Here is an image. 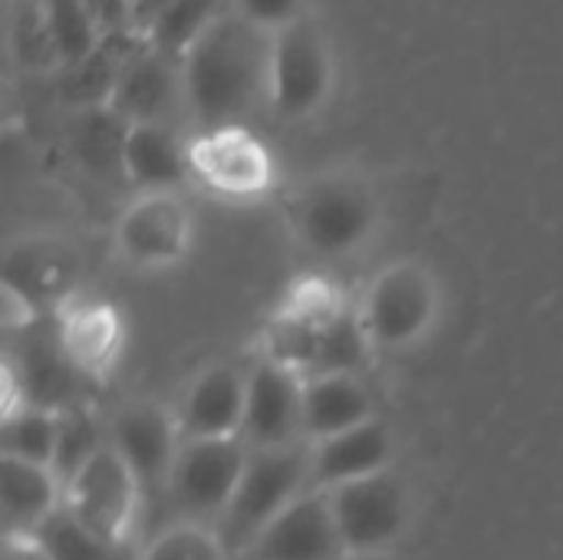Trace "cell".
Listing matches in <instances>:
<instances>
[{"label":"cell","instance_id":"1","mask_svg":"<svg viewBox=\"0 0 563 560\" xmlns=\"http://www.w3.org/2000/svg\"><path fill=\"white\" fill-rule=\"evenodd\" d=\"M271 36L241 20L234 10L221 17L185 56V116L201 129L244 125L267 102Z\"/></svg>","mask_w":563,"mask_h":560},{"label":"cell","instance_id":"2","mask_svg":"<svg viewBox=\"0 0 563 560\" xmlns=\"http://www.w3.org/2000/svg\"><path fill=\"white\" fill-rule=\"evenodd\" d=\"M287 218L297 244L317 261H350L369 251L383 231L386 205L376 182L356 165H330L307 175Z\"/></svg>","mask_w":563,"mask_h":560},{"label":"cell","instance_id":"3","mask_svg":"<svg viewBox=\"0 0 563 560\" xmlns=\"http://www.w3.org/2000/svg\"><path fill=\"white\" fill-rule=\"evenodd\" d=\"M439 274L419 257L379 267L356 297L360 323L376 353H409L422 347L442 320Z\"/></svg>","mask_w":563,"mask_h":560},{"label":"cell","instance_id":"4","mask_svg":"<svg viewBox=\"0 0 563 560\" xmlns=\"http://www.w3.org/2000/svg\"><path fill=\"white\" fill-rule=\"evenodd\" d=\"M336 89V53L323 23L310 13L271 33L267 106L284 122H303L327 109Z\"/></svg>","mask_w":563,"mask_h":560},{"label":"cell","instance_id":"5","mask_svg":"<svg viewBox=\"0 0 563 560\" xmlns=\"http://www.w3.org/2000/svg\"><path fill=\"white\" fill-rule=\"evenodd\" d=\"M327 498L333 508V521H336L346 560L389 554L393 548L406 541L419 512L416 488L399 469L333 488L327 492Z\"/></svg>","mask_w":563,"mask_h":560},{"label":"cell","instance_id":"6","mask_svg":"<svg viewBox=\"0 0 563 560\" xmlns=\"http://www.w3.org/2000/svg\"><path fill=\"white\" fill-rule=\"evenodd\" d=\"M191 185L231 205H254L277 188V158L271 145L244 125H218L191 132L188 142Z\"/></svg>","mask_w":563,"mask_h":560},{"label":"cell","instance_id":"7","mask_svg":"<svg viewBox=\"0 0 563 560\" xmlns=\"http://www.w3.org/2000/svg\"><path fill=\"white\" fill-rule=\"evenodd\" d=\"M310 488V442L290 449H251L238 495L218 525L228 548L247 551V545Z\"/></svg>","mask_w":563,"mask_h":560},{"label":"cell","instance_id":"8","mask_svg":"<svg viewBox=\"0 0 563 560\" xmlns=\"http://www.w3.org/2000/svg\"><path fill=\"white\" fill-rule=\"evenodd\" d=\"M115 257L129 271H172L195 248V211L185 191L135 195L112 228Z\"/></svg>","mask_w":563,"mask_h":560},{"label":"cell","instance_id":"9","mask_svg":"<svg viewBox=\"0 0 563 560\" xmlns=\"http://www.w3.org/2000/svg\"><path fill=\"white\" fill-rule=\"evenodd\" d=\"M145 498V488L109 442L63 485V505L109 548L132 538Z\"/></svg>","mask_w":563,"mask_h":560},{"label":"cell","instance_id":"10","mask_svg":"<svg viewBox=\"0 0 563 560\" xmlns=\"http://www.w3.org/2000/svg\"><path fill=\"white\" fill-rule=\"evenodd\" d=\"M251 449L244 439H185L165 498L178 518L221 525L244 479Z\"/></svg>","mask_w":563,"mask_h":560},{"label":"cell","instance_id":"11","mask_svg":"<svg viewBox=\"0 0 563 560\" xmlns=\"http://www.w3.org/2000/svg\"><path fill=\"white\" fill-rule=\"evenodd\" d=\"M109 446L122 455V462L132 469L145 495H165L175 462L181 455L185 436L178 426V413L168 406H158L152 399H139L122 406L109 426Z\"/></svg>","mask_w":563,"mask_h":560},{"label":"cell","instance_id":"12","mask_svg":"<svg viewBox=\"0 0 563 560\" xmlns=\"http://www.w3.org/2000/svg\"><path fill=\"white\" fill-rule=\"evenodd\" d=\"M56 347L73 376L109 383L125 353V320L109 300L76 290L56 307Z\"/></svg>","mask_w":563,"mask_h":560},{"label":"cell","instance_id":"13","mask_svg":"<svg viewBox=\"0 0 563 560\" xmlns=\"http://www.w3.org/2000/svg\"><path fill=\"white\" fill-rule=\"evenodd\" d=\"M106 106L129 125L135 122H175L185 112L181 59L158 53L142 36L129 46Z\"/></svg>","mask_w":563,"mask_h":560},{"label":"cell","instance_id":"14","mask_svg":"<svg viewBox=\"0 0 563 560\" xmlns=\"http://www.w3.org/2000/svg\"><path fill=\"white\" fill-rule=\"evenodd\" d=\"M241 439L247 449L307 446L303 429V376L257 356L247 366V409Z\"/></svg>","mask_w":563,"mask_h":560},{"label":"cell","instance_id":"15","mask_svg":"<svg viewBox=\"0 0 563 560\" xmlns=\"http://www.w3.org/2000/svg\"><path fill=\"white\" fill-rule=\"evenodd\" d=\"M399 439L386 419H369L340 436L310 442V485L313 492H333L396 469Z\"/></svg>","mask_w":563,"mask_h":560},{"label":"cell","instance_id":"16","mask_svg":"<svg viewBox=\"0 0 563 560\" xmlns=\"http://www.w3.org/2000/svg\"><path fill=\"white\" fill-rule=\"evenodd\" d=\"M251 560H346L327 492L300 495L244 551Z\"/></svg>","mask_w":563,"mask_h":560},{"label":"cell","instance_id":"17","mask_svg":"<svg viewBox=\"0 0 563 560\" xmlns=\"http://www.w3.org/2000/svg\"><path fill=\"white\" fill-rule=\"evenodd\" d=\"M247 409V370L234 363L205 366L185 389L178 426L185 439H241Z\"/></svg>","mask_w":563,"mask_h":560},{"label":"cell","instance_id":"18","mask_svg":"<svg viewBox=\"0 0 563 560\" xmlns=\"http://www.w3.org/2000/svg\"><path fill=\"white\" fill-rule=\"evenodd\" d=\"M188 142L191 135H181L175 122L129 125L122 145V178L135 188V195L181 191L191 185Z\"/></svg>","mask_w":563,"mask_h":560},{"label":"cell","instance_id":"19","mask_svg":"<svg viewBox=\"0 0 563 560\" xmlns=\"http://www.w3.org/2000/svg\"><path fill=\"white\" fill-rule=\"evenodd\" d=\"M376 393L366 376H307L303 380V429L307 442H320L376 419Z\"/></svg>","mask_w":563,"mask_h":560},{"label":"cell","instance_id":"20","mask_svg":"<svg viewBox=\"0 0 563 560\" xmlns=\"http://www.w3.org/2000/svg\"><path fill=\"white\" fill-rule=\"evenodd\" d=\"M63 508V482L49 465L0 459L3 535H36Z\"/></svg>","mask_w":563,"mask_h":560},{"label":"cell","instance_id":"21","mask_svg":"<svg viewBox=\"0 0 563 560\" xmlns=\"http://www.w3.org/2000/svg\"><path fill=\"white\" fill-rule=\"evenodd\" d=\"M73 257L69 248L56 238H23L7 248V264H3V281L20 287L36 307L43 300H69L73 290Z\"/></svg>","mask_w":563,"mask_h":560},{"label":"cell","instance_id":"22","mask_svg":"<svg viewBox=\"0 0 563 560\" xmlns=\"http://www.w3.org/2000/svg\"><path fill=\"white\" fill-rule=\"evenodd\" d=\"M36 23L46 40L53 66L63 73L82 66L109 40L89 7V0H40Z\"/></svg>","mask_w":563,"mask_h":560},{"label":"cell","instance_id":"23","mask_svg":"<svg viewBox=\"0 0 563 560\" xmlns=\"http://www.w3.org/2000/svg\"><path fill=\"white\" fill-rule=\"evenodd\" d=\"M228 13L231 0H172L142 26L139 36L158 53L181 59Z\"/></svg>","mask_w":563,"mask_h":560},{"label":"cell","instance_id":"24","mask_svg":"<svg viewBox=\"0 0 563 560\" xmlns=\"http://www.w3.org/2000/svg\"><path fill=\"white\" fill-rule=\"evenodd\" d=\"M59 446V409L26 403L13 416L0 419V459H20L30 465H49Z\"/></svg>","mask_w":563,"mask_h":560},{"label":"cell","instance_id":"25","mask_svg":"<svg viewBox=\"0 0 563 560\" xmlns=\"http://www.w3.org/2000/svg\"><path fill=\"white\" fill-rule=\"evenodd\" d=\"M373 356H376V350H373V343H369V337H366V330L360 323L356 304H353L346 314H340L333 323H327L317 333L313 360H310L307 376H336V373L363 376Z\"/></svg>","mask_w":563,"mask_h":560},{"label":"cell","instance_id":"26","mask_svg":"<svg viewBox=\"0 0 563 560\" xmlns=\"http://www.w3.org/2000/svg\"><path fill=\"white\" fill-rule=\"evenodd\" d=\"M356 304V297H346V290L340 284H333L330 277L323 274H307V277H297L280 307H277V320H287V323H297L303 330H313L320 333L327 323H333L340 314H346L350 307Z\"/></svg>","mask_w":563,"mask_h":560},{"label":"cell","instance_id":"27","mask_svg":"<svg viewBox=\"0 0 563 560\" xmlns=\"http://www.w3.org/2000/svg\"><path fill=\"white\" fill-rule=\"evenodd\" d=\"M231 548L218 525L178 518L145 541L139 560H228Z\"/></svg>","mask_w":563,"mask_h":560},{"label":"cell","instance_id":"28","mask_svg":"<svg viewBox=\"0 0 563 560\" xmlns=\"http://www.w3.org/2000/svg\"><path fill=\"white\" fill-rule=\"evenodd\" d=\"M109 442V432L99 426V419L86 406H63L59 409V446L53 459V472L66 485L102 446Z\"/></svg>","mask_w":563,"mask_h":560},{"label":"cell","instance_id":"29","mask_svg":"<svg viewBox=\"0 0 563 560\" xmlns=\"http://www.w3.org/2000/svg\"><path fill=\"white\" fill-rule=\"evenodd\" d=\"M53 560H112V551L96 531H89L66 505L33 535Z\"/></svg>","mask_w":563,"mask_h":560},{"label":"cell","instance_id":"30","mask_svg":"<svg viewBox=\"0 0 563 560\" xmlns=\"http://www.w3.org/2000/svg\"><path fill=\"white\" fill-rule=\"evenodd\" d=\"M231 10L271 36V33L310 17V0H231Z\"/></svg>","mask_w":563,"mask_h":560},{"label":"cell","instance_id":"31","mask_svg":"<svg viewBox=\"0 0 563 560\" xmlns=\"http://www.w3.org/2000/svg\"><path fill=\"white\" fill-rule=\"evenodd\" d=\"M40 317V307L13 284L0 281V320L7 333H26Z\"/></svg>","mask_w":563,"mask_h":560},{"label":"cell","instance_id":"32","mask_svg":"<svg viewBox=\"0 0 563 560\" xmlns=\"http://www.w3.org/2000/svg\"><path fill=\"white\" fill-rule=\"evenodd\" d=\"M99 26L106 36H129L132 33V0H89Z\"/></svg>","mask_w":563,"mask_h":560},{"label":"cell","instance_id":"33","mask_svg":"<svg viewBox=\"0 0 563 560\" xmlns=\"http://www.w3.org/2000/svg\"><path fill=\"white\" fill-rule=\"evenodd\" d=\"M0 560H53L33 535H3Z\"/></svg>","mask_w":563,"mask_h":560}]
</instances>
